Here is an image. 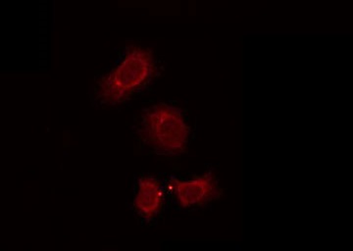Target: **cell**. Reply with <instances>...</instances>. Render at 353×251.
Returning a JSON list of instances; mask_svg holds the SVG:
<instances>
[{
	"label": "cell",
	"instance_id": "obj_2",
	"mask_svg": "<svg viewBox=\"0 0 353 251\" xmlns=\"http://www.w3.org/2000/svg\"><path fill=\"white\" fill-rule=\"evenodd\" d=\"M143 139L153 150L163 154H179L189 141L190 128L182 111L175 106L159 103L152 106L143 118Z\"/></svg>",
	"mask_w": 353,
	"mask_h": 251
},
{
	"label": "cell",
	"instance_id": "obj_1",
	"mask_svg": "<svg viewBox=\"0 0 353 251\" xmlns=\"http://www.w3.org/2000/svg\"><path fill=\"white\" fill-rule=\"evenodd\" d=\"M154 69L152 50L139 46H129L119 65L99 81L97 97L103 103H120L145 85Z\"/></svg>",
	"mask_w": 353,
	"mask_h": 251
},
{
	"label": "cell",
	"instance_id": "obj_4",
	"mask_svg": "<svg viewBox=\"0 0 353 251\" xmlns=\"http://www.w3.org/2000/svg\"><path fill=\"white\" fill-rule=\"evenodd\" d=\"M163 197L161 183L152 177H143L139 180L138 192L134 197V208L143 217L152 219L161 209Z\"/></svg>",
	"mask_w": 353,
	"mask_h": 251
},
{
	"label": "cell",
	"instance_id": "obj_3",
	"mask_svg": "<svg viewBox=\"0 0 353 251\" xmlns=\"http://www.w3.org/2000/svg\"><path fill=\"white\" fill-rule=\"evenodd\" d=\"M176 199L183 208L203 205L219 197L220 188L211 173L189 181L176 180L174 185Z\"/></svg>",
	"mask_w": 353,
	"mask_h": 251
}]
</instances>
